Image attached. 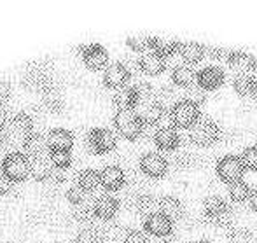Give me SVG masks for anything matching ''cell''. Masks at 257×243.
Returning <instances> with one entry per match:
<instances>
[{"label": "cell", "mask_w": 257, "mask_h": 243, "mask_svg": "<svg viewBox=\"0 0 257 243\" xmlns=\"http://www.w3.org/2000/svg\"><path fill=\"white\" fill-rule=\"evenodd\" d=\"M170 115H172L173 126L191 128L201 117V105L186 96H180L173 101V105H170Z\"/></svg>", "instance_id": "obj_1"}, {"label": "cell", "mask_w": 257, "mask_h": 243, "mask_svg": "<svg viewBox=\"0 0 257 243\" xmlns=\"http://www.w3.org/2000/svg\"><path fill=\"white\" fill-rule=\"evenodd\" d=\"M114 126L122 137L135 140L144 133V117L137 108H117L114 114Z\"/></svg>", "instance_id": "obj_2"}, {"label": "cell", "mask_w": 257, "mask_h": 243, "mask_svg": "<svg viewBox=\"0 0 257 243\" xmlns=\"http://www.w3.org/2000/svg\"><path fill=\"white\" fill-rule=\"evenodd\" d=\"M203 212L206 219L219 227H227L233 222V213L227 199L220 194H208L203 199Z\"/></svg>", "instance_id": "obj_3"}, {"label": "cell", "mask_w": 257, "mask_h": 243, "mask_svg": "<svg viewBox=\"0 0 257 243\" xmlns=\"http://www.w3.org/2000/svg\"><path fill=\"white\" fill-rule=\"evenodd\" d=\"M0 170L9 175L14 182H23L30 175V156L25 154L23 151L13 149L0 163Z\"/></svg>", "instance_id": "obj_4"}, {"label": "cell", "mask_w": 257, "mask_h": 243, "mask_svg": "<svg viewBox=\"0 0 257 243\" xmlns=\"http://www.w3.org/2000/svg\"><path fill=\"white\" fill-rule=\"evenodd\" d=\"M220 137V125L212 117H200L189 128V139L193 144L201 147L212 146Z\"/></svg>", "instance_id": "obj_5"}, {"label": "cell", "mask_w": 257, "mask_h": 243, "mask_svg": "<svg viewBox=\"0 0 257 243\" xmlns=\"http://www.w3.org/2000/svg\"><path fill=\"white\" fill-rule=\"evenodd\" d=\"M215 172L217 177L226 184L236 182V180L243 179L245 166L240 159V154H233V152L222 154L215 163Z\"/></svg>", "instance_id": "obj_6"}, {"label": "cell", "mask_w": 257, "mask_h": 243, "mask_svg": "<svg viewBox=\"0 0 257 243\" xmlns=\"http://www.w3.org/2000/svg\"><path fill=\"white\" fill-rule=\"evenodd\" d=\"M88 146L93 152L105 154V152L114 151L117 146V137L114 130L108 126H93L88 132Z\"/></svg>", "instance_id": "obj_7"}, {"label": "cell", "mask_w": 257, "mask_h": 243, "mask_svg": "<svg viewBox=\"0 0 257 243\" xmlns=\"http://www.w3.org/2000/svg\"><path fill=\"white\" fill-rule=\"evenodd\" d=\"M139 166L142 170V173H146L151 179H159L163 177L170 168V161L166 159V156L159 151H147L140 156Z\"/></svg>", "instance_id": "obj_8"}, {"label": "cell", "mask_w": 257, "mask_h": 243, "mask_svg": "<svg viewBox=\"0 0 257 243\" xmlns=\"http://www.w3.org/2000/svg\"><path fill=\"white\" fill-rule=\"evenodd\" d=\"M81 56L82 61L88 68L91 70H102L108 65V51L103 48L100 42H88V44H82L81 48Z\"/></svg>", "instance_id": "obj_9"}, {"label": "cell", "mask_w": 257, "mask_h": 243, "mask_svg": "<svg viewBox=\"0 0 257 243\" xmlns=\"http://www.w3.org/2000/svg\"><path fill=\"white\" fill-rule=\"evenodd\" d=\"M144 231L151 236L163 240V238H168L173 234V220L158 210V212L144 217Z\"/></svg>", "instance_id": "obj_10"}, {"label": "cell", "mask_w": 257, "mask_h": 243, "mask_svg": "<svg viewBox=\"0 0 257 243\" xmlns=\"http://www.w3.org/2000/svg\"><path fill=\"white\" fill-rule=\"evenodd\" d=\"M132 79V72L130 67L122 61H112L103 68V84L107 88L117 89L126 86Z\"/></svg>", "instance_id": "obj_11"}, {"label": "cell", "mask_w": 257, "mask_h": 243, "mask_svg": "<svg viewBox=\"0 0 257 243\" xmlns=\"http://www.w3.org/2000/svg\"><path fill=\"white\" fill-rule=\"evenodd\" d=\"M226 82V72H224L222 67L219 65H205L198 70V77H196V84L200 88H203L205 91H210V89H217Z\"/></svg>", "instance_id": "obj_12"}, {"label": "cell", "mask_w": 257, "mask_h": 243, "mask_svg": "<svg viewBox=\"0 0 257 243\" xmlns=\"http://www.w3.org/2000/svg\"><path fill=\"white\" fill-rule=\"evenodd\" d=\"M100 172V186L105 187L107 191H117L124 186L126 182V173L124 170L121 168L115 163H108V165H103Z\"/></svg>", "instance_id": "obj_13"}, {"label": "cell", "mask_w": 257, "mask_h": 243, "mask_svg": "<svg viewBox=\"0 0 257 243\" xmlns=\"http://www.w3.org/2000/svg\"><path fill=\"white\" fill-rule=\"evenodd\" d=\"M153 140L161 151H175L180 146V132L173 125L159 126V128L154 130Z\"/></svg>", "instance_id": "obj_14"}, {"label": "cell", "mask_w": 257, "mask_h": 243, "mask_svg": "<svg viewBox=\"0 0 257 243\" xmlns=\"http://www.w3.org/2000/svg\"><path fill=\"white\" fill-rule=\"evenodd\" d=\"M119 212V199L115 196L105 193L95 198L93 201V213L102 220H112Z\"/></svg>", "instance_id": "obj_15"}, {"label": "cell", "mask_w": 257, "mask_h": 243, "mask_svg": "<svg viewBox=\"0 0 257 243\" xmlns=\"http://www.w3.org/2000/svg\"><path fill=\"white\" fill-rule=\"evenodd\" d=\"M196 77H198V70L189 63H177L172 67L170 72V79L175 86L179 88H191V86L196 84Z\"/></svg>", "instance_id": "obj_16"}, {"label": "cell", "mask_w": 257, "mask_h": 243, "mask_svg": "<svg viewBox=\"0 0 257 243\" xmlns=\"http://www.w3.org/2000/svg\"><path fill=\"white\" fill-rule=\"evenodd\" d=\"M7 130H9L11 137H13V135L27 137L28 133L34 132V115H30L27 110L16 112V114H13L9 117Z\"/></svg>", "instance_id": "obj_17"}, {"label": "cell", "mask_w": 257, "mask_h": 243, "mask_svg": "<svg viewBox=\"0 0 257 243\" xmlns=\"http://www.w3.org/2000/svg\"><path fill=\"white\" fill-rule=\"evenodd\" d=\"M139 67H140V70L146 72V74H151V75L161 74L166 68V58L161 56L159 53H156L154 49L144 51L139 56Z\"/></svg>", "instance_id": "obj_18"}, {"label": "cell", "mask_w": 257, "mask_h": 243, "mask_svg": "<svg viewBox=\"0 0 257 243\" xmlns=\"http://www.w3.org/2000/svg\"><path fill=\"white\" fill-rule=\"evenodd\" d=\"M23 152L28 154L30 158L41 154H48L49 152V142L48 137H44L39 132H32L27 137H23Z\"/></svg>", "instance_id": "obj_19"}, {"label": "cell", "mask_w": 257, "mask_h": 243, "mask_svg": "<svg viewBox=\"0 0 257 243\" xmlns=\"http://www.w3.org/2000/svg\"><path fill=\"white\" fill-rule=\"evenodd\" d=\"M158 210L161 213H165L166 217H170L172 220H177L180 217H184V212H186V206L180 201L177 196L173 194H163L158 201Z\"/></svg>", "instance_id": "obj_20"}, {"label": "cell", "mask_w": 257, "mask_h": 243, "mask_svg": "<svg viewBox=\"0 0 257 243\" xmlns=\"http://www.w3.org/2000/svg\"><path fill=\"white\" fill-rule=\"evenodd\" d=\"M255 61L257 58L254 54L245 49H229V54H227V63L238 72H252Z\"/></svg>", "instance_id": "obj_21"}, {"label": "cell", "mask_w": 257, "mask_h": 243, "mask_svg": "<svg viewBox=\"0 0 257 243\" xmlns=\"http://www.w3.org/2000/svg\"><path fill=\"white\" fill-rule=\"evenodd\" d=\"M54 165L51 163V158L49 154H41L35 156V158H30V175L34 177L39 182H46L51 175Z\"/></svg>", "instance_id": "obj_22"}, {"label": "cell", "mask_w": 257, "mask_h": 243, "mask_svg": "<svg viewBox=\"0 0 257 243\" xmlns=\"http://www.w3.org/2000/svg\"><path fill=\"white\" fill-rule=\"evenodd\" d=\"M180 58L184 60V63H198L206 56V46L201 44L198 41H186L180 42V49H179Z\"/></svg>", "instance_id": "obj_23"}, {"label": "cell", "mask_w": 257, "mask_h": 243, "mask_svg": "<svg viewBox=\"0 0 257 243\" xmlns=\"http://www.w3.org/2000/svg\"><path fill=\"white\" fill-rule=\"evenodd\" d=\"M112 103L117 108H135L139 105V95L133 84H126L122 88H117L112 96Z\"/></svg>", "instance_id": "obj_24"}, {"label": "cell", "mask_w": 257, "mask_h": 243, "mask_svg": "<svg viewBox=\"0 0 257 243\" xmlns=\"http://www.w3.org/2000/svg\"><path fill=\"white\" fill-rule=\"evenodd\" d=\"M49 147H65L70 149L74 146V133L63 126H54L48 132Z\"/></svg>", "instance_id": "obj_25"}, {"label": "cell", "mask_w": 257, "mask_h": 243, "mask_svg": "<svg viewBox=\"0 0 257 243\" xmlns=\"http://www.w3.org/2000/svg\"><path fill=\"white\" fill-rule=\"evenodd\" d=\"M180 42L179 39H173V37H154V42H153V48L156 53H159L161 56H165L168 60L170 56L173 54H179V49H180Z\"/></svg>", "instance_id": "obj_26"}, {"label": "cell", "mask_w": 257, "mask_h": 243, "mask_svg": "<svg viewBox=\"0 0 257 243\" xmlns=\"http://www.w3.org/2000/svg\"><path fill=\"white\" fill-rule=\"evenodd\" d=\"M233 89L241 96H252L254 91V81H252L250 72H236L231 79Z\"/></svg>", "instance_id": "obj_27"}, {"label": "cell", "mask_w": 257, "mask_h": 243, "mask_svg": "<svg viewBox=\"0 0 257 243\" xmlns=\"http://www.w3.org/2000/svg\"><path fill=\"white\" fill-rule=\"evenodd\" d=\"M77 184L84 191L93 193V191L100 186V172H98V170H95V168H91V166H88V168H82L81 172L77 173Z\"/></svg>", "instance_id": "obj_28"}, {"label": "cell", "mask_w": 257, "mask_h": 243, "mask_svg": "<svg viewBox=\"0 0 257 243\" xmlns=\"http://www.w3.org/2000/svg\"><path fill=\"white\" fill-rule=\"evenodd\" d=\"M250 184L247 180L240 179L236 182L227 184V194H229V199L233 203H245L248 201V196H250Z\"/></svg>", "instance_id": "obj_29"}, {"label": "cell", "mask_w": 257, "mask_h": 243, "mask_svg": "<svg viewBox=\"0 0 257 243\" xmlns=\"http://www.w3.org/2000/svg\"><path fill=\"white\" fill-rule=\"evenodd\" d=\"M158 201L159 198H156L153 193H142L137 196L135 199V210L142 217H147L151 213L158 212Z\"/></svg>", "instance_id": "obj_30"}, {"label": "cell", "mask_w": 257, "mask_h": 243, "mask_svg": "<svg viewBox=\"0 0 257 243\" xmlns=\"http://www.w3.org/2000/svg\"><path fill=\"white\" fill-rule=\"evenodd\" d=\"M49 158L56 168L67 170L72 165V151L65 147H49Z\"/></svg>", "instance_id": "obj_31"}, {"label": "cell", "mask_w": 257, "mask_h": 243, "mask_svg": "<svg viewBox=\"0 0 257 243\" xmlns=\"http://www.w3.org/2000/svg\"><path fill=\"white\" fill-rule=\"evenodd\" d=\"M153 42H154V37L147 34H132L126 37V44H128L130 48L135 51H142V53L153 48Z\"/></svg>", "instance_id": "obj_32"}, {"label": "cell", "mask_w": 257, "mask_h": 243, "mask_svg": "<svg viewBox=\"0 0 257 243\" xmlns=\"http://www.w3.org/2000/svg\"><path fill=\"white\" fill-rule=\"evenodd\" d=\"M74 243H103V234L91 226H86L75 234Z\"/></svg>", "instance_id": "obj_33"}, {"label": "cell", "mask_w": 257, "mask_h": 243, "mask_svg": "<svg viewBox=\"0 0 257 243\" xmlns=\"http://www.w3.org/2000/svg\"><path fill=\"white\" fill-rule=\"evenodd\" d=\"M240 159L243 163L245 170H250V172H257V146H247L243 147L240 154Z\"/></svg>", "instance_id": "obj_34"}, {"label": "cell", "mask_w": 257, "mask_h": 243, "mask_svg": "<svg viewBox=\"0 0 257 243\" xmlns=\"http://www.w3.org/2000/svg\"><path fill=\"white\" fill-rule=\"evenodd\" d=\"M67 199L74 206H77V205H81V203H84L86 199H89V193L82 189L79 184H74V186H70L67 189Z\"/></svg>", "instance_id": "obj_35"}, {"label": "cell", "mask_w": 257, "mask_h": 243, "mask_svg": "<svg viewBox=\"0 0 257 243\" xmlns=\"http://www.w3.org/2000/svg\"><path fill=\"white\" fill-rule=\"evenodd\" d=\"M227 243H255V238L248 229H233Z\"/></svg>", "instance_id": "obj_36"}, {"label": "cell", "mask_w": 257, "mask_h": 243, "mask_svg": "<svg viewBox=\"0 0 257 243\" xmlns=\"http://www.w3.org/2000/svg\"><path fill=\"white\" fill-rule=\"evenodd\" d=\"M122 243H149V238H147L146 231L130 229V231H126L124 236H122Z\"/></svg>", "instance_id": "obj_37"}, {"label": "cell", "mask_w": 257, "mask_h": 243, "mask_svg": "<svg viewBox=\"0 0 257 243\" xmlns=\"http://www.w3.org/2000/svg\"><path fill=\"white\" fill-rule=\"evenodd\" d=\"M186 98H189V100L196 101L198 105H201L206 98V91L203 88H200L198 84H194V86H191V88L186 89Z\"/></svg>", "instance_id": "obj_38"}, {"label": "cell", "mask_w": 257, "mask_h": 243, "mask_svg": "<svg viewBox=\"0 0 257 243\" xmlns=\"http://www.w3.org/2000/svg\"><path fill=\"white\" fill-rule=\"evenodd\" d=\"M14 186H16V182H14V180L11 179L9 175H6V173L0 170V194L6 196V194L13 193Z\"/></svg>", "instance_id": "obj_39"}, {"label": "cell", "mask_w": 257, "mask_h": 243, "mask_svg": "<svg viewBox=\"0 0 257 243\" xmlns=\"http://www.w3.org/2000/svg\"><path fill=\"white\" fill-rule=\"evenodd\" d=\"M206 53H208L210 58H213V60H227L229 49L222 48V46H212V48H206Z\"/></svg>", "instance_id": "obj_40"}, {"label": "cell", "mask_w": 257, "mask_h": 243, "mask_svg": "<svg viewBox=\"0 0 257 243\" xmlns=\"http://www.w3.org/2000/svg\"><path fill=\"white\" fill-rule=\"evenodd\" d=\"M13 88H11V82L6 79H0V103H4L6 100H9Z\"/></svg>", "instance_id": "obj_41"}, {"label": "cell", "mask_w": 257, "mask_h": 243, "mask_svg": "<svg viewBox=\"0 0 257 243\" xmlns=\"http://www.w3.org/2000/svg\"><path fill=\"white\" fill-rule=\"evenodd\" d=\"M9 123V108L6 107V103H0V128L7 126Z\"/></svg>", "instance_id": "obj_42"}, {"label": "cell", "mask_w": 257, "mask_h": 243, "mask_svg": "<svg viewBox=\"0 0 257 243\" xmlns=\"http://www.w3.org/2000/svg\"><path fill=\"white\" fill-rule=\"evenodd\" d=\"M248 203H250V208L257 212V187H252L250 196H248Z\"/></svg>", "instance_id": "obj_43"}, {"label": "cell", "mask_w": 257, "mask_h": 243, "mask_svg": "<svg viewBox=\"0 0 257 243\" xmlns=\"http://www.w3.org/2000/svg\"><path fill=\"white\" fill-rule=\"evenodd\" d=\"M250 75H252V81H254V91H252V96H257V61H255L254 68H252Z\"/></svg>", "instance_id": "obj_44"}, {"label": "cell", "mask_w": 257, "mask_h": 243, "mask_svg": "<svg viewBox=\"0 0 257 243\" xmlns=\"http://www.w3.org/2000/svg\"><path fill=\"white\" fill-rule=\"evenodd\" d=\"M193 243H212L210 240H205V238H200V240H194Z\"/></svg>", "instance_id": "obj_45"}]
</instances>
